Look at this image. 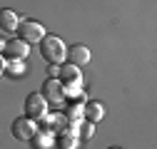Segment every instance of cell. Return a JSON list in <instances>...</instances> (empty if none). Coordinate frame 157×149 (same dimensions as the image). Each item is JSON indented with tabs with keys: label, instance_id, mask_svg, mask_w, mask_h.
<instances>
[{
	"label": "cell",
	"instance_id": "obj_1",
	"mask_svg": "<svg viewBox=\"0 0 157 149\" xmlns=\"http://www.w3.org/2000/svg\"><path fill=\"white\" fill-rule=\"evenodd\" d=\"M40 52L50 65H63L67 60V45L57 35H45L40 40Z\"/></svg>",
	"mask_w": 157,
	"mask_h": 149
},
{
	"label": "cell",
	"instance_id": "obj_2",
	"mask_svg": "<svg viewBox=\"0 0 157 149\" xmlns=\"http://www.w3.org/2000/svg\"><path fill=\"white\" fill-rule=\"evenodd\" d=\"M17 32H20V40H25L28 45L33 42H40L43 37L48 35L43 23H35V20H20V25H17Z\"/></svg>",
	"mask_w": 157,
	"mask_h": 149
},
{
	"label": "cell",
	"instance_id": "obj_3",
	"mask_svg": "<svg viewBox=\"0 0 157 149\" xmlns=\"http://www.w3.org/2000/svg\"><path fill=\"white\" fill-rule=\"evenodd\" d=\"M48 114V102H45V97L40 95V92H30V95L25 97V117H30V119H40V117H45Z\"/></svg>",
	"mask_w": 157,
	"mask_h": 149
},
{
	"label": "cell",
	"instance_id": "obj_4",
	"mask_svg": "<svg viewBox=\"0 0 157 149\" xmlns=\"http://www.w3.org/2000/svg\"><path fill=\"white\" fill-rule=\"evenodd\" d=\"M37 132V122L30 119V117H17L13 122V137L20 139V142H30Z\"/></svg>",
	"mask_w": 157,
	"mask_h": 149
},
{
	"label": "cell",
	"instance_id": "obj_5",
	"mask_svg": "<svg viewBox=\"0 0 157 149\" xmlns=\"http://www.w3.org/2000/svg\"><path fill=\"white\" fill-rule=\"evenodd\" d=\"M40 95L45 97V102L48 104H63L65 102V87H63V82L60 80H48L45 85H43V92Z\"/></svg>",
	"mask_w": 157,
	"mask_h": 149
},
{
	"label": "cell",
	"instance_id": "obj_6",
	"mask_svg": "<svg viewBox=\"0 0 157 149\" xmlns=\"http://www.w3.org/2000/svg\"><path fill=\"white\" fill-rule=\"evenodd\" d=\"M63 82V87H80L82 85V72L77 65H70V62H63L60 65V77H57Z\"/></svg>",
	"mask_w": 157,
	"mask_h": 149
},
{
	"label": "cell",
	"instance_id": "obj_7",
	"mask_svg": "<svg viewBox=\"0 0 157 149\" xmlns=\"http://www.w3.org/2000/svg\"><path fill=\"white\" fill-rule=\"evenodd\" d=\"M3 52L8 55L5 60H25L28 55H30V45L25 40H20V37H15V40H5Z\"/></svg>",
	"mask_w": 157,
	"mask_h": 149
},
{
	"label": "cell",
	"instance_id": "obj_8",
	"mask_svg": "<svg viewBox=\"0 0 157 149\" xmlns=\"http://www.w3.org/2000/svg\"><path fill=\"white\" fill-rule=\"evenodd\" d=\"M67 60H70V65H77V67H82V65H87L90 62V50L85 47V45H72V47H67Z\"/></svg>",
	"mask_w": 157,
	"mask_h": 149
},
{
	"label": "cell",
	"instance_id": "obj_9",
	"mask_svg": "<svg viewBox=\"0 0 157 149\" xmlns=\"http://www.w3.org/2000/svg\"><path fill=\"white\" fill-rule=\"evenodd\" d=\"M17 25H20V15H17L15 10H10V8L0 10V27H3L5 32H15Z\"/></svg>",
	"mask_w": 157,
	"mask_h": 149
},
{
	"label": "cell",
	"instance_id": "obj_10",
	"mask_svg": "<svg viewBox=\"0 0 157 149\" xmlns=\"http://www.w3.org/2000/svg\"><path fill=\"white\" fill-rule=\"evenodd\" d=\"M65 119L70 127H75L80 119H85V102H70L67 112H65Z\"/></svg>",
	"mask_w": 157,
	"mask_h": 149
},
{
	"label": "cell",
	"instance_id": "obj_11",
	"mask_svg": "<svg viewBox=\"0 0 157 149\" xmlns=\"http://www.w3.org/2000/svg\"><path fill=\"white\" fill-rule=\"evenodd\" d=\"M30 144H33V149H52L55 147V134L52 132H40V129H37L35 137L30 139Z\"/></svg>",
	"mask_w": 157,
	"mask_h": 149
},
{
	"label": "cell",
	"instance_id": "obj_12",
	"mask_svg": "<svg viewBox=\"0 0 157 149\" xmlns=\"http://www.w3.org/2000/svg\"><path fill=\"white\" fill-rule=\"evenodd\" d=\"M105 117V104L102 102H85V119L87 122H102Z\"/></svg>",
	"mask_w": 157,
	"mask_h": 149
},
{
	"label": "cell",
	"instance_id": "obj_13",
	"mask_svg": "<svg viewBox=\"0 0 157 149\" xmlns=\"http://www.w3.org/2000/svg\"><path fill=\"white\" fill-rule=\"evenodd\" d=\"M63 137H60V149H77L80 147V137H77V132H75V127L70 129V132H60Z\"/></svg>",
	"mask_w": 157,
	"mask_h": 149
},
{
	"label": "cell",
	"instance_id": "obj_14",
	"mask_svg": "<svg viewBox=\"0 0 157 149\" xmlns=\"http://www.w3.org/2000/svg\"><path fill=\"white\" fill-rule=\"evenodd\" d=\"M75 132H77V137H80V139L90 142V139H92V134H95V124H92V122H87V119H80V122L75 124Z\"/></svg>",
	"mask_w": 157,
	"mask_h": 149
},
{
	"label": "cell",
	"instance_id": "obj_15",
	"mask_svg": "<svg viewBox=\"0 0 157 149\" xmlns=\"http://www.w3.org/2000/svg\"><path fill=\"white\" fill-rule=\"evenodd\" d=\"M5 72L10 74V77H25V72H28V67H25V60H8V65H5Z\"/></svg>",
	"mask_w": 157,
	"mask_h": 149
},
{
	"label": "cell",
	"instance_id": "obj_16",
	"mask_svg": "<svg viewBox=\"0 0 157 149\" xmlns=\"http://www.w3.org/2000/svg\"><path fill=\"white\" fill-rule=\"evenodd\" d=\"M65 100H70V102H85L87 95H85V89H80V87H65Z\"/></svg>",
	"mask_w": 157,
	"mask_h": 149
},
{
	"label": "cell",
	"instance_id": "obj_17",
	"mask_svg": "<svg viewBox=\"0 0 157 149\" xmlns=\"http://www.w3.org/2000/svg\"><path fill=\"white\" fill-rule=\"evenodd\" d=\"M48 74H50L52 80H57V77H60V65H50L48 67Z\"/></svg>",
	"mask_w": 157,
	"mask_h": 149
},
{
	"label": "cell",
	"instance_id": "obj_18",
	"mask_svg": "<svg viewBox=\"0 0 157 149\" xmlns=\"http://www.w3.org/2000/svg\"><path fill=\"white\" fill-rule=\"evenodd\" d=\"M5 65H8V60L3 57V52H0V77H3V74H5Z\"/></svg>",
	"mask_w": 157,
	"mask_h": 149
},
{
	"label": "cell",
	"instance_id": "obj_19",
	"mask_svg": "<svg viewBox=\"0 0 157 149\" xmlns=\"http://www.w3.org/2000/svg\"><path fill=\"white\" fill-rule=\"evenodd\" d=\"M3 47H5V40H3V37H0V52H3Z\"/></svg>",
	"mask_w": 157,
	"mask_h": 149
},
{
	"label": "cell",
	"instance_id": "obj_20",
	"mask_svg": "<svg viewBox=\"0 0 157 149\" xmlns=\"http://www.w3.org/2000/svg\"><path fill=\"white\" fill-rule=\"evenodd\" d=\"M110 149H120V147H110Z\"/></svg>",
	"mask_w": 157,
	"mask_h": 149
}]
</instances>
